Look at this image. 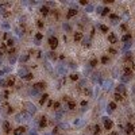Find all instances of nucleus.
Segmentation results:
<instances>
[{
	"mask_svg": "<svg viewBox=\"0 0 135 135\" xmlns=\"http://www.w3.org/2000/svg\"><path fill=\"white\" fill-rule=\"evenodd\" d=\"M115 92H116V93H119V95H122L123 97H127V91H126V86H124V84H119V85H116V88H115Z\"/></svg>",
	"mask_w": 135,
	"mask_h": 135,
	"instance_id": "obj_1",
	"label": "nucleus"
},
{
	"mask_svg": "<svg viewBox=\"0 0 135 135\" xmlns=\"http://www.w3.org/2000/svg\"><path fill=\"white\" fill-rule=\"evenodd\" d=\"M103 123H104V130L107 131H111L113 127V122L109 118H103Z\"/></svg>",
	"mask_w": 135,
	"mask_h": 135,
	"instance_id": "obj_2",
	"label": "nucleus"
},
{
	"mask_svg": "<svg viewBox=\"0 0 135 135\" xmlns=\"http://www.w3.org/2000/svg\"><path fill=\"white\" fill-rule=\"evenodd\" d=\"M49 46H50V49L54 51V50L57 49V46H58V38L57 37H50L49 38Z\"/></svg>",
	"mask_w": 135,
	"mask_h": 135,
	"instance_id": "obj_3",
	"label": "nucleus"
},
{
	"mask_svg": "<svg viewBox=\"0 0 135 135\" xmlns=\"http://www.w3.org/2000/svg\"><path fill=\"white\" fill-rule=\"evenodd\" d=\"M124 132L127 135H132L135 132V126L132 123H127L126 126H124V130H123Z\"/></svg>",
	"mask_w": 135,
	"mask_h": 135,
	"instance_id": "obj_4",
	"label": "nucleus"
},
{
	"mask_svg": "<svg viewBox=\"0 0 135 135\" xmlns=\"http://www.w3.org/2000/svg\"><path fill=\"white\" fill-rule=\"evenodd\" d=\"M107 38H108V42L111 43V45L118 43V37H116V34H115V32H109Z\"/></svg>",
	"mask_w": 135,
	"mask_h": 135,
	"instance_id": "obj_5",
	"label": "nucleus"
},
{
	"mask_svg": "<svg viewBox=\"0 0 135 135\" xmlns=\"http://www.w3.org/2000/svg\"><path fill=\"white\" fill-rule=\"evenodd\" d=\"M123 74L127 76V77H130V78H132V74H134V72L131 70V68H130L128 65H126V66H123Z\"/></svg>",
	"mask_w": 135,
	"mask_h": 135,
	"instance_id": "obj_6",
	"label": "nucleus"
},
{
	"mask_svg": "<svg viewBox=\"0 0 135 135\" xmlns=\"http://www.w3.org/2000/svg\"><path fill=\"white\" fill-rule=\"evenodd\" d=\"M76 105H77V103H76L73 99H70L69 101L66 103L65 108H68V109H70V111H73V109H76Z\"/></svg>",
	"mask_w": 135,
	"mask_h": 135,
	"instance_id": "obj_7",
	"label": "nucleus"
},
{
	"mask_svg": "<svg viewBox=\"0 0 135 135\" xmlns=\"http://www.w3.org/2000/svg\"><path fill=\"white\" fill-rule=\"evenodd\" d=\"M28 73H30V72H28V69H27V68H22V69H19V72H18V76H19L20 78H23V80H24V77H26Z\"/></svg>",
	"mask_w": 135,
	"mask_h": 135,
	"instance_id": "obj_8",
	"label": "nucleus"
},
{
	"mask_svg": "<svg viewBox=\"0 0 135 135\" xmlns=\"http://www.w3.org/2000/svg\"><path fill=\"white\" fill-rule=\"evenodd\" d=\"M73 39H74V42H81V41L84 39L82 32H81V31H76L74 34H73Z\"/></svg>",
	"mask_w": 135,
	"mask_h": 135,
	"instance_id": "obj_9",
	"label": "nucleus"
},
{
	"mask_svg": "<svg viewBox=\"0 0 135 135\" xmlns=\"http://www.w3.org/2000/svg\"><path fill=\"white\" fill-rule=\"evenodd\" d=\"M38 124H39V128H45V127L47 126V118H46V116H41Z\"/></svg>",
	"mask_w": 135,
	"mask_h": 135,
	"instance_id": "obj_10",
	"label": "nucleus"
},
{
	"mask_svg": "<svg viewBox=\"0 0 135 135\" xmlns=\"http://www.w3.org/2000/svg\"><path fill=\"white\" fill-rule=\"evenodd\" d=\"M131 39H132V35H131L130 32H127V34H124L123 37H122V42L130 43V42H131Z\"/></svg>",
	"mask_w": 135,
	"mask_h": 135,
	"instance_id": "obj_11",
	"label": "nucleus"
},
{
	"mask_svg": "<svg viewBox=\"0 0 135 135\" xmlns=\"http://www.w3.org/2000/svg\"><path fill=\"white\" fill-rule=\"evenodd\" d=\"M76 15H77V10H76V8H70V10L68 11V14H66V18H68V19H72V18Z\"/></svg>",
	"mask_w": 135,
	"mask_h": 135,
	"instance_id": "obj_12",
	"label": "nucleus"
},
{
	"mask_svg": "<svg viewBox=\"0 0 135 135\" xmlns=\"http://www.w3.org/2000/svg\"><path fill=\"white\" fill-rule=\"evenodd\" d=\"M124 61H126V62H130V64L134 62V59H132V53H131V51H127V53H126V55H124Z\"/></svg>",
	"mask_w": 135,
	"mask_h": 135,
	"instance_id": "obj_13",
	"label": "nucleus"
},
{
	"mask_svg": "<svg viewBox=\"0 0 135 135\" xmlns=\"http://www.w3.org/2000/svg\"><path fill=\"white\" fill-rule=\"evenodd\" d=\"M39 12L42 14L43 16H46V15H49V12H50V10L47 8V5H42L41 8H39Z\"/></svg>",
	"mask_w": 135,
	"mask_h": 135,
	"instance_id": "obj_14",
	"label": "nucleus"
},
{
	"mask_svg": "<svg viewBox=\"0 0 135 135\" xmlns=\"http://www.w3.org/2000/svg\"><path fill=\"white\" fill-rule=\"evenodd\" d=\"M26 107H27V109H28V113H35L37 112V108L34 107L32 104H30V103H26Z\"/></svg>",
	"mask_w": 135,
	"mask_h": 135,
	"instance_id": "obj_15",
	"label": "nucleus"
},
{
	"mask_svg": "<svg viewBox=\"0 0 135 135\" xmlns=\"http://www.w3.org/2000/svg\"><path fill=\"white\" fill-rule=\"evenodd\" d=\"M47 97H49L47 93H43L42 96H41V99H39V105H43L47 101Z\"/></svg>",
	"mask_w": 135,
	"mask_h": 135,
	"instance_id": "obj_16",
	"label": "nucleus"
},
{
	"mask_svg": "<svg viewBox=\"0 0 135 135\" xmlns=\"http://www.w3.org/2000/svg\"><path fill=\"white\" fill-rule=\"evenodd\" d=\"M123 99H124V97L122 96V95H119V93H116V92L113 93V101H115V103H118V101L120 103L122 100H123Z\"/></svg>",
	"mask_w": 135,
	"mask_h": 135,
	"instance_id": "obj_17",
	"label": "nucleus"
},
{
	"mask_svg": "<svg viewBox=\"0 0 135 135\" xmlns=\"http://www.w3.org/2000/svg\"><path fill=\"white\" fill-rule=\"evenodd\" d=\"M108 108H109V111H115V109L118 108V104H116L115 101H109V103H108ZM108 108H107V109H108Z\"/></svg>",
	"mask_w": 135,
	"mask_h": 135,
	"instance_id": "obj_18",
	"label": "nucleus"
},
{
	"mask_svg": "<svg viewBox=\"0 0 135 135\" xmlns=\"http://www.w3.org/2000/svg\"><path fill=\"white\" fill-rule=\"evenodd\" d=\"M3 128H4V131L7 132V134H10L11 132V126H10L8 122H4V123H3Z\"/></svg>",
	"mask_w": 135,
	"mask_h": 135,
	"instance_id": "obj_19",
	"label": "nucleus"
},
{
	"mask_svg": "<svg viewBox=\"0 0 135 135\" xmlns=\"http://www.w3.org/2000/svg\"><path fill=\"white\" fill-rule=\"evenodd\" d=\"M97 65H99V59L97 58H92L91 61H89V66H91V68H96Z\"/></svg>",
	"mask_w": 135,
	"mask_h": 135,
	"instance_id": "obj_20",
	"label": "nucleus"
},
{
	"mask_svg": "<svg viewBox=\"0 0 135 135\" xmlns=\"http://www.w3.org/2000/svg\"><path fill=\"white\" fill-rule=\"evenodd\" d=\"M100 132H101V127H100L99 124H95V126H93V134H95V135H99Z\"/></svg>",
	"mask_w": 135,
	"mask_h": 135,
	"instance_id": "obj_21",
	"label": "nucleus"
},
{
	"mask_svg": "<svg viewBox=\"0 0 135 135\" xmlns=\"http://www.w3.org/2000/svg\"><path fill=\"white\" fill-rule=\"evenodd\" d=\"M109 14H111V10H109L108 7H104V8L101 10V14H100V15L101 16H108Z\"/></svg>",
	"mask_w": 135,
	"mask_h": 135,
	"instance_id": "obj_22",
	"label": "nucleus"
},
{
	"mask_svg": "<svg viewBox=\"0 0 135 135\" xmlns=\"http://www.w3.org/2000/svg\"><path fill=\"white\" fill-rule=\"evenodd\" d=\"M108 18H109L111 20H115V23H118V22L120 20L119 15H115V14H109V15H108Z\"/></svg>",
	"mask_w": 135,
	"mask_h": 135,
	"instance_id": "obj_23",
	"label": "nucleus"
},
{
	"mask_svg": "<svg viewBox=\"0 0 135 135\" xmlns=\"http://www.w3.org/2000/svg\"><path fill=\"white\" fill-rule=\"evenodd\" d=\"M84 95H85L86 97H92V89L89 88V86L84 88Z\"/></svg>",
	"mask_w": 135,
	"mask_h": 135,
	"instance_id": "obj_24",
	"label": "nucleus"
},
{
	"mask_svg": "<svg viewBox=\"0 0 135 135\" xmlns=\"http://www.w3.org/2000/svg\"><path fill=\"white\" fill-rule=\"evenodd\" d=\"M5 82H7V86H14L15 85V77H10Z\"/></svg>",
	"mask_w": 135,
	"mask_h": 135,
	"instance_id": "obj_25",
	"label": "nucleus"
},
{
	"mask_svg": "<svg viewBox=\"0 0 135 135\" xmlns=\"http://www.w3.org/2000/svg\"><path fill=\"white\" fill-rule=\"evenodd\" d=\"M81 45H82L84 47H91V41H89V39H82V41H81Z\"/></svg>",
	"mask_w": 135,
	"mask_h": 135,
	"instance_id": "obj_26",
	"label": "nucleus"
},
{
	"mask_svg": "<svg viewBox=\"0 0 135 135\" xmlns=\"http://www.w3.org/2000/svg\"><path fill=\"white\" fill-rule=\"evenodd\" d=\"M59 108H61V101H54L53 103V109L54 111H59Z\"/></svg>",
	"mask_w": 135,
	"mask_h": 135,
	"instance_id": "obj_27",
	"label": "nucleus"
},
{
	"mask_svg": "<svg viewBox=\"0 0 135 135\" xmlns=\"http://www.w3.org/2000/svg\"><path fill=\"white\" fill-rule=\"evenodd\" d=\"M97 27L100 28L101 32H108V26H105V24H97Z\"/></svg>",
	"mask_w": 135,
	"mask_h": 135,
	"instance_id": "obj_28",
	"label": "nucleus"
},
{
	"mask_svg": "<svg viewBox=\"0 0 135 135\" xmlns=\"http://www.w3.org/2000/svg\"><path fill=\"white\" fill-rule=\"evenodd\" d=\"M47 57H49V58H50V59H53V61H55V59H57V53L51 50V51L49 53V55H47Z\"/></svg>",
	"mask_w": 135,
	"mask_h": 135,
	"instance_id": "obj_29",
	"label": "nucleus"
},
{
	"mask_svg": "<svg viewBox=\"0 0 135 135\" xmlns=\"http://www.w3.org/2000/svg\"><path fill=\"white\" fill-rule=\"evenodd\" d=\"M100 61H101V64L107 65L108 62H109V58H108L107 55H103V57H101V59H100Z\"/></svg>",
	"mask_w": 135,
	"mask_h": 135,
	"instance_id": "obj_30",
	"label": "nucleus"
},
{
	"mask_svg": "<svg viewBox=\"0 0 135 135\" xmlns=\"http://www.w3.org/2000/svg\"><path fill=\"white\" fill-rule=\"evenodd\" d=\"M70 80L72 81H78V74H77V73H72V74H70Z\"/></svg>",
	"mask_w": 135,
	"mask_h": 135,
	"instance_id": "obj_31",
	"label": "nucleus"
},
{
	"mask_svg": "<svg viewBox=\"0 0 135 135\" xmlns=\"http://www.w3.org/2000/svg\"><path fill=\"white\" fill-rule=\"evenodd\" d=\"M59 127H54V130H53V135H61V131H59Z\"/></svg>",
	"mask_w": 135,
	"mask_h": 135,
	"instance_id": "obj_32",
	"label": "nucleus"
},
{
	"mask_svg": "<svg viewBox=\"0 0 135 135\" xmlns=\"http://www.w3.org/2000/svg\"><path fill=\"white\" fill-rule=\"evenodd\" d=\"M15 61H16V54H12V57H10V64L14 65L15 64Z\"/></svg>",
	"mask_w": 135,
	"mask_h": 135,
	"instance_id": "obj_33",
	"label": "nucleus"
},
{
	"mask_svg": "<svg viewBox=\"0 0 135 135\" xmlns=\"http://www.w3.org/2000/svg\"><path fill=\"white\" fill-rule=\"evenodd\" d=\"M7 45H8V46H14V45H15V39H14V38H10V39L7 41Z\"/></svg>",
	"mask_w": 135,
	"mask_h": 135,
	"instance_id": "obj_34",
	"label": "nucleus"
},
{
	"mask_svg": "<svg viewBox=\"0 0 135 135\" xmlns=\"http://www.w3.org/2000/svg\"><path fill=\"white\" fill-rule=\"evenodd\" d=\"M32 78H34V74H32V73H28V74L24 77V80L26 81H30V80H32Z\"/></svg>",
	"mask_w": 135,
	"mask_h": 135,
	"instance_id": "obj_35",
	"label": "nucleus"
},
{
	"mask_svg": "<svg viewBox=\"0 0 135 135\" xmlns=\"http://www.w3.org/2000/svg\"><path fill=\"white\" fill-rule=\"evenodd\" d=\"M28 57H30L28 54H26V55H22V57H20V62H26L27 59H28Z\"/></svg>",
	"mask_w": 135,
	"mask_h": 135,
	"instance_id": "obj_36",
	"label": "nucleus"
},
{
	"mask_svg": "<svg viewBox=\"0 0 135 135\" xmlns=\"http://www.w3.org/2000/svg\"><path fill=\"white\" fill-rule=\"evenodd\" d=\"M64 28H66V31H72V28H70V26H69V23H68V22H65V23H64Z\"/></svg>",
	"mask_w": 135,
	"mask_h": 135,
	"instance_id": "obj_37",
	"label": "nucleus"
},
{
	"mask_svg": "<svg viewBox=\"0 0 135 135\" xmlns=\"http://www.w3.org/2000/svg\"><path fill=\"white\" fill-rule=\"evenodd\" d=\"M69 100H70V99H69V96H66V95L61 97V101H64V103H68Z\"/></svg>",
	"mask_w": 135,
	"mask_h": 135,
	"instance_id": "obj_38",
	"label": "nucleus"
},
{
	"mask_svg": "<svg viewBox=\"0 0 135 135\" xmlns=\"http://www.w3.org/2000/svg\"><path fill=\"white\" fill-rule=\"evenodd\" d=\"M37 26L39 27L41 30H42L43 27H45V24H43V23H42V20H37Z\"/></svg>",
	"mask_w": 135,
	"mask_h": 135,
	"instance_id": "obj_39",
	"label": "nucleus"
},
{
	"mask_svg": "<svg viewBox=\"0 0 135 135\" xmlns=\"http://www.w3.org/2000/svg\"><path fill=\"white\" fill-rule=\"evenodd\" d=\"M119 27H120V30H122V31H126V32H128V31H127V26H126V24H123V23H122V24H120V26H119Z\"/></svg>",
	"mask_w": 135,
	"mask_h": 135,
	"instance_id": "obj_40",
	"label": "nucleus"
},
{
	"mask_svg": "<svg viewBox=\"0 0 135 135\" xmlns=\"http://www.w3.org/2000/svg\"><path fill=\"white\" fill-rule=\"evenodd\" d=\"M108 53H111V54H116L118 51H116V50H115L113 47H108Z\"/></svg>",
	"mask_w": 135,
	"mask_h": 135,
	"instance_id": "obj_41",
	"label": "nucleus"
},
{
	"mask_svg": "<svg viewBox=\"0 0 135 135\" xmlns=\"http://www.w3.org/2000/svg\"><path fill=\"white\" fill-rule=\"evenodd\" d=\"M86 10H88V11H86V12H92V11H93V5L88 4V5H86Z\"/></svg>",
	"mask_w": 135,
	"mask_h": 135,
	"instance_id": "obj_42",
	"label": "nucleus"
},
{
	"mask_svg": "<svg viewBox=\"0 0 135 135\" xmlns=\"http://www.w3.org/2000/svg\"><path fill=\"white\" fill-rule=\"evenodd\" d=\"M81 107H88V101H86V100H82V101H81Z\"/></svg>",
	"mask_w": 135,
	"mask_h": 135,
	"instance_id": "obj_43",
	"label": "nucleus"
},
{
	"mask_svg": "<svg viewBox=\"0 0 135 135\" xmlns=\"http://www.w3.org/2000/svg\"><path fill=\"white\" fill-rule=\"evenodd\" d=\"M95 32H96V28H95V27H92V28H91V37L95 35Z\"/></svg>",
	"mask_w": 135,
	"mask_h": 135,
	"instance_id": "obj_44",
	"label": "nucleus"
},
{
	"mask_svg": "<svg viewBox=\"0 0 135 135\" xmlns=\"http://www.w3.org/2000/svg\"><path fill=\"white\" fill-rule=\"evenodd\" d=\"M131 66H130V68H131V70H132V72H135V62H131Z\"/></svg>",
	"mask_w": 135,
	"mask_h": 135,
	"instance_id": "obj_45",
	"label": "nucleus"
},
{
	"mask_svg": "<svg viewBox=\"0 0 135 135\" xmlns=\"http://www.w3.org/2000/svg\"><path fill=\"white\" fill-rule=\"evenodd\" d=\"M70 68H77V65L74 64V61H70V65H69Z\"/></svg>",
	"mask_w": 135,
	"mask_h": 135,
	"instance_id": "obj_46",
	"label": "nucleus"
},
{
	"mask_svg": "<svg viewBox=\"0 0 135 135\" xmlns=\"http://www.w3.org/2000/svg\"><path fill=\"white\" fill-rule=\"evenodd\" d=\"M28 135H37V131L32 130V131H28Z\"/></svg>",
	"mask_w": 135,
	"mask_h": 135,
	"instance_id": "obj_47",
	"label": "nucleus"
},
{
	"mask_svg": "<svg viewBox=\"0 0 135 135\" xmlns=\"http://www.w3.org/2000/svg\"><path fill=\"white\" fill-rule=\"evenodd\" d=\"M80 4L81 5H88L89 3H88V1H85V0H82V1H80Z\"/></svg>",
	"mask_w": 135,
	"mask_h": 135,
	"instance_id": "obj_48",
	"label": "nucleus"
},
{
	"mask_svg": "<svg viewBox=\"0 0 135 135\" xmlns=\"http://www.w3.org/2000/svg\"><path fill=\"white\" fill-rule=\"evenodd\" d=\"M53 100H49V103H47V107H53Z\"/></svg>",
	"mask_w": 135,
	"mask_h": 135,
	"instance_id": "obj_49",
	"label": "nucleus"
},
{
	"mask_svg": "<svg viewBox=\"0 0 135 135\" xmlns=\"http://www.w3.org/2000/svg\"><path fill=\"white\" fill-rule=\"evenodd\" d=\"M58 58L61 59V61H64V59H65V55H64V54H61V55H59Z\"/></svg>",
	"mask_w": 135,
	"mask_h": 135,
	"instance_id": "obj_50",
	"label": "nucleus"
},
{
	"mask_svg": "<svg viewBox=\"0 0 135 135\" xmlns=\"http://www.w3.org/2000/svg\"><path fill=\"white\" fill-rule=\"evenodd\" d=\"M111 3H112L111 0H104V4H111Z\"/></svg>",
	"mask_w": 135,
	"mask_h": 135,
	"instance_id": "obj_51",
	"label": "nucleus"
},
{
	"mask_svg": "<svg viewBox=\"0 0 135 135\" xmlns=\"http://www.w3.org/2000/svg\"><path fill=\"white\" fill-rule=\"evenodd\" d=\"M109 135H118V131H112V132H111Z\"/></svg>",
	"mask_w": 135,
	"mask_h": 135,
	"instance_id": "obj_52",
	"label": "nucleus"
},
{
	"mask_svg": "<svg viewBox=\"0 0 135 135\" xmlns=\"http://www.w3.org/2000/svg\"><path fill=\"white\" fill-rule=\"evenodd\" d=\"M0 57H1V50H0Z\"/></svg>",
	"mask_w": 135,
	"mask_h": 135,
	"instance_id": "obj_53",
	"label": "nucleus"
},
{
	"mask_svg": "<svg viewBox=\"0 0 135 135\" xmlns=\"http://www.w3.org/2000/svg\"><path fill=\"white\" fill-rule=\"evenodd\" d=\"M132 135H135V132H134V134H132Z\"/></svg>",
	"mask_w": 135,
	"mask_h": 135,
	"instance_id": "obj_54",
	"label": "nucleus"
},
{
	"mask_svg": "<svg viewBox=\"0 0 135 135\" xmlns=\"http://www.w3.org/2000/svg\"><path fill=\"white\" fill-rule=\"evenodd\" d=\"M134 92H135V88H134Z\"/></svg>",
	"mask_w": 135,
	"mask_h": 135,
	"instance_id": "obj_55",
	"label": "nucleus"
}]
</instances>
